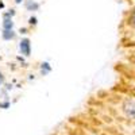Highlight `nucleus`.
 I'll return each mask as SVG.
<instances>
[{"label": "nucleus", "mask_w": 135, "mask_h": 135, "mask_svg": "<svg viewBox=\"0 0 135 135\" xmlns=\"http://www.w3.org/2000/svg\"><path fill=\"white\" fill-rule=\"evenodd\" d=\"M19 50L23 55H30L31 53V43H30V39L25 38L19 42Z\"/></svg>", "instance_id": "1"}, {"label": "nucleus", "mask_w": 135, "mask_h": 135, "mask_svg": "<svg viewBox=\"0 0 135 135\" xmlns=\"http://www.w3.org/2000/svg\"><path fill=\"white\" fill-rule=\"evenodd\" d=\"M126 108V112L128 114V116H131L132 119H135V103H132V101H130V103H127L124 105Z\"/></svg>", "instance_id": "2"}, {"label": "nucleus", "mask_w": 135, "mask_h": 135, "mask_svg": "<svg viewBox=\"0 0 135 135\" xmlns=\"http://www.w3.org/2000/svg\"><path fill=\"white\" fill-rule=\"evenodd\" d=\"M2 35H3V39H6V41H11V39H15L16 34H15L12 30H4Z\"/></svg>", "instance_id": "3"}, {"label": "nucleus", "mask_w": 135, "mask_h": 135, "mask_svg": "<svg viewBox=\"0 0 135 135\" xmlns=\"http://www.w3.org/2000/svg\"><path fill=\"white\" fill-rule=\"evenodd\" d=\"M26 8H27V11H37L39 8V4L37 2H34V0H27L26 2Z\"/></svg>", "instance_id": "4"}, {"label": "nucleus", "mask_w": 135, "mask_h": 135, "mask_svg": "<svg viewBox=\"0 0 135 135\" xmlns=\"http://www.w3.org/2000/svg\"><path fill=\"white\" fill-rule=\"evenodd\" d=\"M3 28H4V30H12V28H14V22H12V19H9V18H4V22H3Z\"/></svg>", "instance_id": "5"}, {"label": "nucleus", "mask_w": 135, "mask_h": 135, "mask_svg": "<svg viewBox=\"0 0 135 135\" xmlns=\"http://www.w3.org/2000/svg\"><path fill=\"white\" fill-rule=\"evenodd\" d=\"M50 70H51V66L49 65V62H43L42 66H41V73L45 76V74H47Z\"/></svg>", "instance_id": "6"}, {"label": "nucleus", "mask_w": 135, "mask_h": 135, "mask_svg": "<svg viewBox=\"0 0 135 135\" xmlns=\"http://www.w3.org/2000/svg\"><path fill=\"white\" fill-rule=\"evenodd\" d=\"M15 15V9H9V12L4 14V18H12Z\"/></svg>", "instance_id": "7"}, {"label": "nucleus", "mask_w": 135, "mask_h": 135, "mask_svg": "<svg viewBox=\"0 0 135 135\" xmlns=\"http://www.w3.org/2000/svg\"><path fill=\"white\" fill-rule=\"evenodd\" d=\"M28 23L32 25V26H35V25H37V18H35V16H31V18L28 19Z\"/></svg>", "instance_id": "8"}, {"label": "nucleus", "mask_w": 135, "mask_h": 135, "mask_svg": "<svg viewBox=\"0 0 135 135\" xmlns=\"http://www.w3.org/2000/svg\"><path fill=\"white\" fill-rule=\"evenodd\" d=\"M131 22H132V26L135 27V11H134V14H132V16H131Z\"/></svg>", "instance_id": "9"}, {"label": "nucleus", "mask_w": 135, "mask_h": 135, "mask_svg": "<svg viewBox=\"0 0 135 135\" xmlns=\"http://www.w3.org/2000/svg\"><path fill=\"white\" fill-rule=\"evenodd\" d=\"M9 105V103H8V101H7V103H2V104H0V107H2V108H7Z\"/></svg>", "instance_id": "10"}, {"label": "nucleus", "mask_w": 135, "mask_h": 135, "mask_svg": "<svg viewBox=\"0 0 135 135\" xmlns=\"http://www.w3.org/2000/svg\"><path fill=\"white\" fill-rule=\"evenodd\" d=\"M3 83V74H2V72H0V84Z\"/></svg>", "instance_id": "11"}, {"label": "nucleus", "mask_w": 135, "mask_h": 135, "mask_svg": "<svg viewBox=\"0 0 135 135\" xmlns=\"http://www.w3.org/2000/svg\"><path fill=\"white\" fill-rule=\"evenodd\" d=\"M22 2H23V0H15V3H16V4H20Z\"/></svg>", "instance_id": "12"}, {"label": "nucleus", "mask_w": 135, "mask_h": 135, "mask_svg": "<svg viewBox=\"0 0 135 135\" xmlns=\"http://www.w3.org/2000/svg\"><path fill=\"white\" fill-rule=\"evenodd\" d=\"M3 7H4V3H3V2H0V9H2Z\"/></svg>", "instance_id": "13"}]
</instances>
